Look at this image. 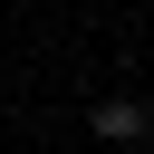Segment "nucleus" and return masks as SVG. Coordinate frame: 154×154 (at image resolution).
Listing matches in <instances>:
<instances>
[{
    "label": "nucleus",
    "mask_w": 154,
    "mask_h": 154,
    "mask_svg": "<svg viewBox=\"0 0 154 154\" xmlns=\"http://www.w3.org/2000/svg\"><path fill=\"white\" fill-rule=\"evenodd\" d=\"M87 125H96V144H144V106H135V96H106Z\"/></svg>",
    "instance_id": "nucleus-1"
}]
</instances>
